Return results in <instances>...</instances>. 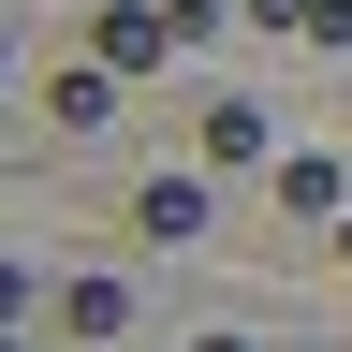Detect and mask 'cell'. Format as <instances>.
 <instances>
[{"label":"cell","mask_w":352,"mask_h":352,"mask_svg":"<svg viewBox=\"0 0 352 352\" xmlns=\"http://www.w3.org/2000/svg\"><path fill=\"white\" fill-rule=\"evenodd\" d=\"M176 44H191L176 0H103V15H88V59H103V74H162Z\"/></svg>","instance_id":"1"},{"label":"cell","mask_w":352,"mask_h":352,"mask_svg":"<svg viewBox=\"0 0 352 352\" xmlns=\"http://www.w3.org/2000/svg\"><path fill=\"white\" fill-rule=\"evenodd\" d=\"M132 235H147V250H191L206 235V176H147V191H132Z\"/></svg>","instance_id":"2"},{"label":"cell","mask_w":352,"mask_h":352,"mask_svg":"<svg viewBox=\"0 0 352 352\" xmlns=\"http://www.w3.org/2000/svg\"><path fill=\"white\" fill-rule=\"evenodd\" d=\"M279 206L338 235V220H352V176H338V147H294V162H279Z\"/></svg>","instance_id":"3"},{"label":"cell","mask_w":352,"mask_h":352,"mask_svg":"<svg viewBox=\"0 0 352 352\" xmlns=\"http://www.w3.org/2000/svg\"><path fill=\"white\" fill-rule=\"evenodd\" d=\"M44 118H59V132H103V118H118V74H103V59H74L59 88H44Z\"/></svg>","instance_id":"4"},{"label":"cell","mask_w":352,"mask_h":352,"mask_svg":"<svg viewBox=\"0 0 352 352\" xmlns=\"http://www.w3.org/2000/svg\"><path fill=\"white\" fill-rule=\"evenodd\" d=\"M250 30H279V44H352V0H250Z\"/></svg>","instance_id":"5"},{"label":"cell","mask_w":352,"mask_h":352,"mask_svg":"<svg viewBox=\"0 0 352 352\" xmlns=\"http://www.w3.org/2000/svg\"><path fill=\"white\" fill-rule=\"evenodd\" d=\"M191 147H206V176H220V162H264L279 132H264V103H206V132H191Z\"/></svg>","instance_id":"6"},{"label":"cell","mask_w":352,"mask_h":352,"mask_svg":"<svg viewBox=\"0 0 352 352\" xmlns=\"http://www.w3.org/2000/svg\"><path fill=\"white\" fill-rule=\"evenodd\" d=\"M59 308H74V338H118V323H132V279H74Z\"/></svg>","instance_id":"7"},{"label":"cell","mask_w":352,"mask_h":352,"mask_svg":"<svg viewBox=\"0 0 352 352\" xmlns=\"http://www.w3.org/2000/svg\"><path fill=\"white\" fill-rule=\"evenodd\" d=\"M338 264H352V220H338Z\"/></svg>","instance_id":"8"}]
</instances>
